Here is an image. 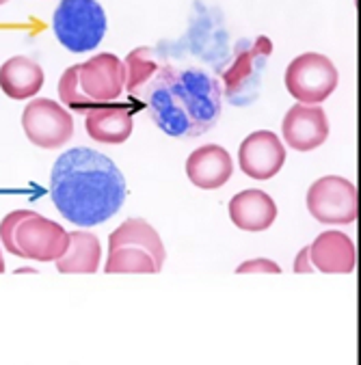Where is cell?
<instances>
[{
	"label": "cell",
	"instance_id": "1",
	"mask_svg": "<svg viewBox=\"0 0 361 365\" xmlns=\"http://www.w3.org/2000/svg\"><path fill=\"white\" fill-rule=\"evenodd\" d=\"M128 184L119 167L104 154L76 148L59 156L50 173V197L63 218L93 227L119 212Z\"/></svg>",
	"mask_w": 361,
	"mask_h": 365
},
{
	"label": "cell",
	"instance_id": "2",
	"mask_svg": "<svg viewBox=\"0 0 361 365\" xmlns=\"http://www.w3.org/2000/svg\"><path fill=\"white\" fill-rule=\"evenodd\" d=\"M136 96L165 134L193 138L219 121L223 91L203 69L165 65Z\"/></svg>",
	"mask_w": 361,
	"mask_h": 365
},
{
	"label": "cell",
	"instance_id": "3",
	"mask_svg": "<svg viewBox=\"0 0 361 365\" xmlns=\"http://www.w3.org/2000/svg\"><path fill=\"white\" fill-rule=\"evenodd\" d=\"M52 29L69 52H91L106 35V14L98 0H61Z\"/></svg>",
	"mask_w": 361,
	"mask_h": 365
},
{
	"label": "cell",
	"instance_id": "4",
	"mask_svg": "<svg viewBox=\"0 0 361 365\" xmlns=\"http://www.w3.org/2000/svg\"><path fill=\"white\" fill-rule=\"evenodd\" d=\"M285 89L299 104H320L337 87L340 74L331 58L318 52L297 56L285 69Z\"/></svg>",
	"mask_w": 361,
	"mask_h": 365
},
{
	"label": "cell",
	"instance_id": "5",
	"mask_svg": "<svg viewBox=\"0 0 361 365\" xmlns=\"http://www.w3.org/2000/svg\"><path fill=\"white\" fill-rule=\"evenodd\" d=\"M307 210L322 225H350L359 216L357 186L340 175H325L307 190Z\"/></svg>",
	"mask_w": 361,
	"mask_h": 365
},
{
	"label": "cell",
	"instance_id": "6",
	"mask_svg": "<svg viewBox=\"0 0 361 365\" xmlns=\"http://www.w3.org/2000/svg\"><path fill=\"white\" fill-rule=\"evenodd\" d=\"M14 245L18 249V257L56 262L67 251L69 232H65L63 225L50 221V218L29 210V214L16 225Z\"/></svg>",
	"mask_w": 361,
	"mask_h": 365
},
{
	"label": "cell",
	"instance_id": "7",
	"mask_svg": "<svg viewBox=\"0 0 361 365\" xmlns=\"http://www.w3.org/2000/svg\"><path fill=\"white\" fill-rule=\"evenodd\" d=\"M26 138L41 150H59L74 134V117L59 102L37 98L22 113Z\"/></svg>",
	"mask_w": 361,
	"mask_h": 365
},
{
	"label": "cell",
	"instance_id": "8",
	"mask_svg": "<svg viewBox=\"0 0 361 365\" xmlns=\"http://www.w3.org/2000/svg\"><path fill=\"white\" fill-rule=\"evenodd\" d=\"M126 67L115 54L102 52L78 65V87L98 106L111 104L123 91Z\"/></svg>",
	"mask_w": 361,
	"mask_h": 365
},
{
	"label": "cell",
	"instance_id": "9",
	"mask_svg": "<svg viewBox=\"0 0 361 365\" xmlns=\"http://www.w3.org/2000/svg\"><path fill=\"white\" fill-rule=\"evenodd\" d=\"M285 163L283 143L275 132L255 130L251 132L238 150V165L245 175L251 180H270L275 178Z\"/></svg>",
	"mask_w": 361,
	"mask_h": 365
},
{
	"label": "cell",
	"instance_id": "10",
	"mask_svg": "<svg viewBox=\"0 0 361 365\" xmlns=\"http://www.w3.org/2000/svg\"><path fill=\"white\" fill-rule=\"evenodd\" d=\"M283 140L290 150L312 152L318 150L329 136V119L320 104H295L281 121Z\"/></svg>",
	"mask_w": 361,
	"mask_h": 365
},
{
	"label": "cell",
	"instance_id": "11",
	"mask_svg": "<svg viewBox=\"0 0 361 365\" xmlns=\"http://www.w3.org/2000/svg\"><path fill=\"white\" fill-rule=\"evenodd\" d=\"M307 249L314 270L325 274H350L357 266V247L344 232H322Z\"/></svg>",
	"mask_w": 361,
	"mask_h": 365
},
{
	"label": "cell",
	"instance_id": "12",
	"mask_svg": "<svg viewBox=\"0 0 361 365\" xmlns=\"http://www.w3.org/2000/svg\"><path fill=\"white\" fill-rule=\"evenodd\" d=\"M234 173V163L228 150L221 145L208 143L203 148L195 150L186 160V175L188 180L203 190L221 188L230 182Z\"/></svg>",
	"mask_w": 361,
	"mask_h": 365
},
{
	"label": "cell",
	"instance_id": "13",
	"mask_svg": "<svg viewBox=\"0 0 361 365\" xmlns=\"http://www.w3.org/2000/svg\"><path fill=\"white\" fill-rule=\"evenodd\" d=\"M230 218L243 232H266L277 218V205L273 197L260 188H249L232 197L230 201Z\"/></svg>",
	"mask_w": 361,
	"mask_h": 365
},
{
	"label": "cell",
	"instance_id": "14",
	"mask_svg": "<svg viewBox=\"0 0 361 365\" xmlns=\"http://www.w3.org/2000/svg\"><path fill=\"white\" fill-rule=\"evenodd\" d=\"M134 108L128 104H104L87 113L85 128L87 134L104 145H119L126 143L132 134Z\"/></svg>",
	"mask_w": 361,
	"mask_h": 365
},
{
	"label": "cell",
	"instance_id": "15",
	"mask_svg": "<svg viewBox=\"0 0 361 365\" xmlns=\"http://www.w3.org/2000/svg\"><path fill=\"white\" fill-rule=\"evenodd\" d=\"M44 87V69L29 56H14L0 67V89L11 100L35 98Z\"/></svg>",
	"mask_w": 361,
	"mask_h": 365
},
{
	"label": "cell",
	"instance_id": "16",
	"mask_svg": "<svg viewBox=\"0 0 361 365\" xmlns=\"http://www.w3.org/2000/svg\"><path fill=\"white\" fill-rule=\"evenodd\" d=\"M102 245L91 232H71L69 245L63 257L54 262L56 270L63 274H93L100 268Z\"/></svg>",
	"mask_w": 361,
	"mask_h": 365
},
{
	"label": "cell",
	"instance_id": "17",
	"mask_svg": "<svg viewBox=\"0 0 361 365\" xmlns=\"http://www.w3.org/2000/svg\"><path fill=\"white\" fill-rule=\"evenodd\" d=\"M119 245H134L146 249L148 253H152V257L163 266L165 264V245L163 238L158 236V232L143 218H128L123 221L111 236H108V249L119 247Z\"/></svg>",
	"mask_w": 361,
	"mask_h": 365
},
{
	"label": "cell",
	"instance_id": "18",
	"mask_svg": "<svg viewBox=\"0 0 361 365\" xmlns=\"http://www.w3.org/2000/svg\"><path fill=\"white\" fill-rule=\"evenodd\" d=\"M104 270L108 274H156L163 270V266L146 249L134 245H119L108 249Z\"/></svg>",
	"mask_w": 361,
	"mask_h": 365
},
{
	"label": "cell",
	"instance_id": "19",
	"mask_svg": "<svg viewBox=\"0 0 361 365\" xmlns=\"http://www.w3.org/2000/svg\"><path fill=\"white\" fill-rule=\"evenodd\" d=\"M126 81H123V87L136 96L143 87L150 83V78L156 74V69L161 67L158 61L154 58V50L152 48H136L128 54L126 63Z\"/></svg>",
	"mask_w": 361,
	"mask_h": 365
},
{
	"label": "cell",
	"instance_id": "20",
	"mask_svg": "<svg viewBox=\"0 0 361 365\" xmlns=\"http://www.w3.org/2000/svg\"><path fill=\"white\" fill-rule=\"evenodd\" d=\"M59 98L67 108L76 110V113L87 115L89 110L98 108V104L91 102L87 96H83L81 87H78V65H71L63 71V76L59 81Z\"/></svg>",
	"mask_w": 361,
	"mask_h": 365
},
{
	"label": "cell",
	"instance_id": "21",
	"mask_svg": "<svg viewBox=\"0 0 361 365\" xmlns=\"http://www.w3.org/2000/svg\"><path fill=\"white\" fill-rule=\"evenodd\" d=\"M26 214H29V210H14L3 218V221H0V245L5 247L7 253H11L16 257H18V249L14 245V232H16V225L22 221Z\"/></svg>",
	"mask_w": 361,
	"mask_h": 365
},
{
	"label": "cell",
	"instance_id": "22",
	"mask_svg": "<svg viewBox=\"0 0 361 365\" xmlns=\"http://www.w3.org/2000/svg\"><path fill=\"white\" fill-rule=\"evenodd\" d=\"M251 272H266V274H279L281 268L277 262L266 259V257H255V259H247L236 268V274H251Z\"/></svg>",
	"mask_w": 361,
	"mask_h": 365
},
{
	"label": "cell",
	"instance_id": "23",
	"mask_svg": "<svg viewBox=\"0 0 361 365\" xmlns=\"http://www.w3.org/2000/svg\"><path fill=\"white\" fill-rule=\"evenodd\" d=\"M295 272H303V274H307V272H314V266H312V262H310V249L307 247H303L299 253H297V257H295Z\"/></svg>",
	"mask_w": 361,
	"mask_h": 365
},
{
	"label": "cell",
	"instance_id": "24",
	"mask_svg": "<svg viewBox=\"0 0 361 365\" xmlns=\"http://www.w3.org/2000/svg\"><path fill=\"white\" fill-rule=\"evenodd\" d=\"M0 272H5V259H3V249H0Z\"/></svg>",
	"mask_w": 361,
	"mask_h": 365
},
{
	"label": "cell",
	"instance_id": "25",
	"mask_svg": "<svg viewBox=\"0 0 361 365\" xmlns=\"http://www.w3.org/2000/svg\"><path fill=\"white\" fill-rule=\"evenodd\" d=\"M5 3H9V0H0V5H5Z\"/></svg>",
	"mask_w": 361,
	"mask_h": 365
}]
</instances>
